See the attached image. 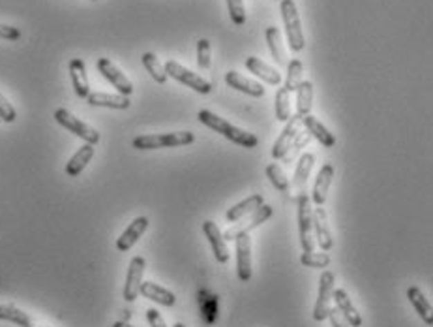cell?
I'll use <instances>...</instances> for the list:
<instances>
[{"label":"cell","instance_id":"1","mask_svg":"<svg viewBox=\"0 0 433 327\" xmlns=\"http://www.w3.org/2000/svg\"><path fill=\"white\" fill-rule=\"evenodd\" d=\"M199 121L208 128H212L214 132L221 134L223 138H227L229 141L240 145V147H246V149H255L259 145V138L255 134H250V132L242 130L239 126L227 123L225 118L218 117L216 113L208 112V109H201L199 112Z\"/></svg>","mask_w":433,"mask_h":327},{"label":"cell","instance_id":"2","mask_svg":"<svg viewBox=\"0 0 433 327\" xmlns=\"http://www.w3.org/2000/svg\"><path fill=\"white\" fill-rule=\"evenodd\" d=\"M195 141L194 132H171V134H149L133 139V147L139 151H154L165 147H182Z\"/></svg>","mask_w":433,"mask_h":327},{"label":"cell","instance_id":"3","mask_svg":"<svg viewBox=\"0 0 433 327\" xmlns=\"http://www.w3.org/2000/svg\"><path fill=\"white\" fill-rule=\"evenodd\" d=\"M279 10H282V19H284L285 34H287V39H289V47H291L293 51H302L306 39L295 0H282L279 2Z\"/></svg>","mask_w":433,"mask_h":327},{"label":"cell","instance_id":"4","mask_svg":"<svg viewBox=\"0 0 433 327\" xmlns=\"http://www.w3.org/2000/svg\"><path fill=\"white\" fill-rule=\"evenodd\" d=\"M298 229H300V245L304 252L315 249L313 241V207L311 200L306 194L298 196Z\"/></svg>","mask_w":433,"mask_h":327},{"label":"cell","instance_id":"5","mask_svg":"<svg viewBox=\"0 0 433 327\" xmlns=\"http://www.w3.org/2000/svg\"><path fill=\"white\" fill-rule=\"evenodd\" d=\"M55 121H57L60 126H64L68 132H71V134H75L77 138L83 139L84 143L96 145L98 141H100V134H98L96 128H92L91 125L83 123V121L75 117V115H71L68 109H62V107L57 109V112H55Z\"/></svg>","mask_w":433,"mask_h":327},{"label":"cell","instance_id":"6","mask_svg":"<svg viewBox=\"0 0 433 327\" xmlns=\"http://www.w3.org/2000/svg\"><path fill=\"white\" fill-rule=\"evenodd\" d=\"M163 68H165L167 78L171 76L173 79L181 81V83L187 85L190 89H194V91L201 92V94H208V92L212 91V85L208 83L207 79H203L201 76H197L195 72H192V70L184 68V66L178 64L176 60H167V62L163 64Z\"/></svg>","mask_w":433,"mask_h":327},{"label":"cell","instance_id":"7","mask_svg":"<svg viewBox=\"0 0 433 327\" xmlns=\"http://www.w3.org/2000/svg\"><path fill=\"white\" fill-rule=\"evenodd\" d=\"M334 284H336V276L330 271H324L321 279H319V295H317L315 308H313V318L317 321H323L329 318L330 310V299H332V292H334Z\"/></svg>","mask_w":433,"mask_h":327},{"label":"cell","instance_id":"8","mask_svg":"<svg viewBox=\"0 0 433 327\" xmlns=\"http://www.w3.org/2000/svg\"><path fill=\"white\" fill-rule=\"evenodd\" d=\"M145 267L147 262L142 256H136L131 258L128 267V275H126V284H124V299L126 301H136L139 290L142 284V275H145Z\"/></svg>","mask_w":433,"mask_h":327},{"label":"cell","instance_id":"9","mask_svg":"<svg viewBox=\"0 0 433 327\" xmlns=\"http://www.w3.org/2000/svg\"><path fill=\"white\" fill-rule=\"evenodd\" d=\"M237 273L242 282L252 279V237L250 233L237 236Z\"/></svg>","mask_w":433,"mask_h":327},{"label":"cell","instance_id":"10","mask_svg":"<svg viewBox=\"0 0 433 327\" xmlns=\"http://www.w3.org/2000/svg\"><path fill=\"white\" fill-rule=\"evenodd\" d=\"M300 126H302V117H300V115H293V117H289L287 125H285V128L282 130L278 139H276V143L272 147V157L276 158V160L284 158L285 154L289 152L293 141H295L297 134L300 132Z\"/></svg>","mask_w":433,"mask_h":327},{"label":"cell","instance_id":"11","mask_svg":"<svg viewBox=\"0 0 433 327\" xmlns=\"http://www.w3.org/2000/svg\"><path fill=\"white\" fill-rule=\"evenodd\" d=\"M0 320L10 321L19 327H53L46 320H39L38 316L26 312L23 308L15 307V305H0Z\"/></svg>","mask_w":433,"mask_h":327},{"label":"cell","instance_id":"12","mask_svg":"<svg viewBox=\"0 0 433 327\" xmlns=\"http://www.w3.org/2000/svg\"><path fill=\"white\" fill-rule=\"evenodd\" d=\"M98 70L100 73L104 76L107 81H109L111 85L115 87L118 91V94H124V96H129L131 92H133V85H131V81H129L126 76H124L120 70H118L117 66L113 64L109 59H98Z\"/></svg>","mask_w":433,"mask_h":327},{"label":"cell","instance_id":"13","mask_svg":"<svg viewBox=\"0 0 433 327\" xmlns=\"http://www.w3.org/2000/svg\"><path fill=\"white\" fill-rule=\"evenodd\" d=\"M272 213H274V209H272L270 205L263 203L259 209L253 211L252 218H250L246 224H240V226H234V228L227 229L225 233H223V239H225V241H233V239H237V236H240V233H250L252 229L259 228L261 224L266 222V220L272 216Z\"/></svg>","mask_w":433,"mask_h":327},{"label":"cell","instance_id":"14","mask_svg":"<svg viewBox=\"0 0 433 327\" xmlns=\"http://www.w3.org/2000/svg\"><path fill=\"white\" fill-rule=\"evenodd\" d=\"M313 231H315L313 239H317V245L321 247V250L329 252L334 247V237H332V231H330L326 211L323 207H319V205L313 209Z\"/></svg>","mask_w":433,"mask_h":327},{"label":"cell","instance_id":"15","mask_svg":"<svg viewBox=\"0 0 433 327\" xmlns=\"http://www.w3.org/2000/svg\"><path fill=\"white\" fill-rule=\"evenodd\" d=\"M203 233H205V237L210 242L216 260L220 263L229 262V249H227V242L223 239V233L218 228V224H214L212 220H207V222L203 224Z\"/></svg>","mask_w":433,"mask_h":327},{"label":"cell","instance_id":"16","mask_svg":"<svg viewBox=\"0 0 433 327\" xmlns=\"http://www.w3.org/2000/svg\"><path fill=\"white\" fill-rule=\"evenodd\" d=\"M149 228V218L147 216H137L128 228L124 229V233L117 239V249L120 252H128L133 245L142 237V233Z\"/></svg>","mask_w":433,"mask_h":327},{"label":"cell","instance_id":"17","mask_svg":"<svg viewBox=\"0 0 433 327\" xmlns=\"http://www.w3.org/2000/svg\"><path fill=\"white\" fill-rule=\"evenodd\" d=\"M332 179H334V166L332 164H324L319 175L315 179V184H313V192H311V202L323 207L326 203V197H329L330 184H332Z\"/></svg>","mask_w":433,"mask_h":327},{"label":"cell","instance_id":"18","mask_svg":"<svg viewBox=\"0 0 433 327\" xmlns=\"http://www.w3.org/2000/svg\"><path fill=\"white\" fill-rule=\"evenodd\" d=\"M225 83L231 89H237V91L244 92V94H250V96H255V98H261V96H265V87L257 83V81H253V79H248L244 78L242 73L231 72L225 73Z\"/></svg>","mask_w":433,"mask_h":327},{"label":"cell","instance_id":"19","mask_svg":"<svg viewBox=\"0 0 433 327\" xmlns=\"http://www.w3.org/2000/svg\"><path fill=\"white\" fill-rule=\"evenodd\" d=\"M332 299L336 303L338 310L342 312L343 318L349 321L351 327L362 326V316L358 315V310L355 308V305H353V301L349 299V295H347L345 290L342 288L334 290V292H332Z\"/></svg>","mask_w":433,"mask_h":327},{"label":"cell","instance_id":"20","mask_svg":"<svg viewBox=\"0 0 433 327\" xmlns=\"http://www.w3.org/2000/svg\"><path fill=\"white\" fill-rule=\"evenodd\" d=\"M139 294H142V297H147L150 301L162 305V307H175L176 305V295L156 282H142Z\"/></svg>","mask_w":433,"mask_h":327},{"label":"cell","instance_id":"21","mask_svg":"<svg viewBox=\"0 0 433 327\" xmlns=\"http://www.w3.org/2000/svg\"><path fill=\"white\" fill-rule=\"evenodd\" d=\"M70 78L71 85L75 89V94L79 98H86L91 94V83L86 78V66L81 59H71L70 60Z\"/></svg>","mask_w":433,"mask_h":327},{"label":"cell","instance_id":"22","mask_svg":"<svg viewBox=\"0 0 433 327\" xmlns=\"http://www.w3.org/2000/svg\"><path fill=\"white\" fill-rule=\"evenodd\" d=\"M89 104L94 107H111V109H128L131 102L129 96L124 94H109V92H91L89 96Z\"/></svg>","mask_w":433,"mask_h":327},{"label":"cell","instance_id":"23","mask_svg":"<svg viewBox=\"0 0 433 327\" xmlns=\"http://www.w3.org/2000/svg\"><path fill=\"white\" fill-rule=\"evenodd\" d=\"M302 126H304L306 130L310 132L311 136L319 141V143L326 147V149H332L334 145H336V138H334V134H330V130L326 126H323L319 121H317L313 115H306L302 117Z\"/></svg>","mask_w":433,"mask_h":327},{"label":"cell","instance_id":"24","mask_svg":"<svg viewBox=\"0 0 433 327\" xmlns=\"http://www.w3.org/2000/svg\"><path fill=\"white\" fill-rule=\"evenodd\" d=\"M246 68L252 73H255L257 78H261L263 81H266L268 85L278 87L282 83V73H278V70H274L272 66H268L266 62H263L257 57H248L246 59Z\"/></svg>","mask_w":433,"mask_h":327},{"label":"cell","instance_id":"25","mask_svg":"<svg viewBox=\"0 0 433 327\" xmlns=\"http://www.w3.org/2000/svg\"><path fill=\"white\" fill-rule=\"evenodd\" d=\"M407 299L409 303L413 305L414 310H416V315L421 316L427 326H433V308L432 305H430V301L426 299V295L422 294L416 286H411V288L407 290Z\"/></svg>","mask_w":433,"mask_h":327},{"label":"cell","instance_id":"26","mask_svg":"<svg viewBox=\"0 0 433 327\" xmlns=\"http://www.w3.org/2000/svg\"><path fill=\"white\" fill-rule=\"evenodd\" d=\"M313 164H315V154L313 152H304L302 157L298 158L297 162V170H295V177H293V186L300 192V194H304V184L308 181V177H310L311 170H313ZM298 194V196H300Z\"/></svg>","mask_w":433,"mask_h":327},{"label":"cell","instance_id":"27","mask_svg":"<svg viewBox=\"0 0 433 327\" xmlns=\"http://www.w3.org/2000/svg\"><path fill=\"white\" fill-rule=\"evenodd\" d=\"M263 203L265 202H263V196H261V194H253V196H250L248 200H244V202L233 205L231 209L227 211L225 218L229 220V222H233V224L239 222L240 218H244L246 215H252L253 211L259 209Z\"/></svg>","mask_w":433,"mask_h":327},{"label":"cell","instance_id":"28","mask_svg":"<svg viewBox=\"0 0 433 327\" xmlns=\"http://www.w3.org/2000/svg\"><path fill=\"white\" fill-rule=\"evenodd\" d=\"M94 145L91 143H84L81 149H77V152L70 158V162L66 164V173L70 177H77L81 171L86 168V164L91 162L92 157H94Z\"/></svg>","mask_w":433,"mask_h":327},{"label":"cell","instance_id":"29","mask_svg":"<svg viewBox=\"0 0 433 327\" xmlns=\"http://www.w3.org/2000/svg\"><path fill=\"white\" fill-rule=\"evenodd\" d=\"M265 36H266V44H268V49H270L274 60H276L279 66L287 64V53H285L282 33H279L276 26H268Z\"/></svg>","mask_w":433,"mask_h":327},{"label":"cell","instance_id":"30","mask_svg":"<svg viewBox=\"0 0 433 327\" xmlns=\"http://www.w3.org/2000/svg\"><path fill=\"white\" fill-rule=\"evenodd\" d=\"M311 104H313V83L302 81L297 89V115L300 117L310 115Z\"/></svg>","mask_w":433,"mask_h":327},{"label":"cell","instance_id":"31","mask_svg":"<svg viewBox=\"0 0 433 327\" xmlns=\"http://www.w3.org/2000/svg\"><path fill=\"white\" fill-rule=\"evenodd\" d=\"M302 81H304V66H302V60L293 59L291 62H287V78H285V89H287L289 92L297 91Z\"/></svg>","mask_w":433,"mask_h":327},{"label":"cell","instance_id":"32","mask_svg":"<svg viewBox=\"0 0 433 327\" xmlns=\"http://www.w3.org/2000/svg\"><path fill=\"white\" fill-rule=\"evenodd\" d=\"M141 60H142V66L147 68V72L152 76V79H154L156 83L163 85V83L167 81V73H165V68H163V64L160 62V59L156 57L154 53H145Z\"/></svg>","mask_w":433,"mask_h":327},{"label":"cell","instance_id":"33","mask_svg":"<svg viewBox=\"0 0 433 327\" xmlns=\"http://www.w3.org/2000/svg\"><path fill=\"white\" fill-rule=\"evenodd\" d=\"M289 117H291V92L282 87L276 92V118L282 123H287Z\"/></svg>","mask_w":433,"mask_h":327},{"label":"cell","instance_id":"34","mask_svg":"<svg viewBox=\"0 0 433 327\" xmlns=\"http://www.w3.org/2000/svg\"><path fill=\"white\" fill-rule=\"evenodd\" d=\"M300 263L304 265V267H311V269H324L330 265V256L321 250V252H315V250H311V252H304V254L300 256Z\"/></svg>","mask_w":433,"mask_h":327},{"label":"cell","instance_id":"35","mask_svg":"<svg viewBox=\"0 0 433 327\" xmlns=\"http://www.w3.org/2000/svg\"><path fill=\"white\" fill-rule=\"evenodd\" d=\"M265 173L266 177L270 179V183L274 188L282 190V192H287V190H289V179H287L285 171L279 168L278 164H268Z\"/></svg>","mask_w":433,"mask_h":327},{"label":"cell","instance_id":"36","mask_svg":"<svg viewBox=\"0 0 433 327\" xmlns=\"http://www.w3.org/2000/svg\"><path fill=\"white\" fill-rule=\"evenodd\" d=\"M227 8H229V15L234 25H244L246 23V8H244V0H227Z\"/></svg>","mask_w":433,"mask_h":327},{"label":"cell","instance_id":"37","mask_svg":"<svg viewBox=\"0 0 433 327\" xmlns=\"http://www.w3.org/2000/svg\"><path fill=\"white\" fill-rule=\"evenodd\" d=\"M197 64H199L201 70H208L210 64H212V59H210V42L205 38L197 42Z\"/></svg>","mask_w":433,"mask_h":327},{"label":"cell","instance_id":"38","mask_svg":"<svg viewBox=\"0 0 433 327\" xmlns=\"http://www.w3.org/2000/svg\"><path fill=\"white\" fill-rule=\"evenodd\" d=\"M310 139H311V134H310V132H308V130H306V132H298L297 138H295V141H293L291 149H289V152H291L293 157H295V154H297V152L300 151V149H304L306 145L310 143ZM289 152H287V154H289ZM287 154H285V157H287ZM293 157L287 158L285 162L291 164V162H293Z\"/></svg>","mask_w":433,"mask_h":327},{"label":"cell","instance_id":"39","mask_svg":"<svg viewBox=\"0 0 433 327\" xmlns=\"http://www.w3.org/2000/svg\"><path fill=\"white\" fill-rule=\"evenodd\" d=\"M17 118V112L13 109V105L8 102L4 96H2V92H0V121H4V123H13Z\"/></svg>","mask_w":433,"mask_h":327},{"label":"cell","instance_id":"40","mask_svg":"<svg viewBox=\"0 0 433 327\" xmlns=\"http://www.w3.org/2000/svg\"><path fill=\"white\" fill-rule=\"evenodd\" d=\"M329 318L332 327H351L349 321L343 318V315L338 310V307H330L329 310Z\"/></svg>","mask_w":433,"mask_h":327},{"label":"cell","instance_id":"41","mask_svg":"<svg viewBox=\"0 0 433 327\" xmlns=\"http://www.w3.org/2000/svg\"><path fill=\"white\" fill-rule=\"evenodd\" d=\"M21 30L15 26L0 25V39H19Z\"/></svg>","mask_w":433,"mask_h":327},{"label":"cell","instance_id":"42","mask_svg":"<svg viewBox=\"0 0 433 327\" xmlns=\"http://www.w3.org/2000/svg\"><path fill=\"white\" fill-rule=\"evenodd\" d=\"M147 320H149L150 327H167L165 326V320L162 318V315H160L156 308H149V310H147Z\"/></svg>","mask_w":433,"mask_h":327},{"label":"cell","instance_id":"43","mask_svg":"<svg viewBox=\"0 0 433 327\" xmlns=\"http://www.w3.org/2000/svg\"><path fill=\"white\" fill-rule=\"evenodd\" d=\"M203 310H205V316H207L208 321H214V315H216V297H212L210 301H205L203 305Z\"/></svg>","mask_w":433,"mask_h":327},{"label":"cell","instance_id":"44","mask_svg":"<svg viewBox=\"0 0 433 327\" xmlns=\"http://www.w3.org/2000/svg\"><path fill=\"white\" fill-rule=\"evenodd\" d=\"M113 327H133L131 326V324H128V321H115V324H113Z\"/></svg>","mask_w":433,"mask_h":327},{"label":"cell","instance_id":"45","mask_svg":"<svg viewBox=\"0 0 433 327\" xmlns=\"http://www.w3.org/2000/svg\"><path fill=\"white\" fill-rule=\"evenodd\" d=\"M129 316H131V312H128V310H124V312H122V318H124V320H122V321H128V320H129Z\"/></svg>","mask_w":433,"mask_h":327},{"label":"cell","instance_id":"46","mask_svg":"<svg viewBox=\"0 0 433 327\" xmlns=\"http://www.w3.org/2000/svg\"><path fill=\"white\" fill-rule=\"evenodd\" d=\"M173 327H186V326H184V324H181V321H178V324H175V326H173Z\"/></svg>","mask_w":433,"mask_h":327}]
</instances>
